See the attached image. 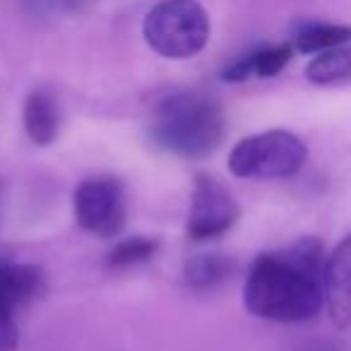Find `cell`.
Masks as SVG:
<instances>
[{
  "label": "cell",
  "instance_id": "16",
  "mask_svg": "<svg viewBox=\"0 0 351 351\" xmlns=\"http://www.w3.org/2000/svg\"><path fill=\"white\" fill-rule=\"evenodd\" d=\"M20 346V330L12 311L0 308V351H15Z\"/></svg>",
  "mask_w": 351,
  "mask_h": 351
},
{
  "label": "cell",
  "instance_id": "13",
  "mask_svg": "<svg viewBox=\"0 0 351 351\" xmlns=\"http://www.w3.org/2000/svg\"><path fill=\"white\" fill-rule=\"evenodd\" d=\"M234 269L229 255L221 253H202L186 263V282L195 289H210L224 282Z\"/></svg>",
  "mask_w": 351,
  "mask_h": 351
},
{
  "label": "cell",
  "instance_id": "11",
  "mask_svg": "<svg viewBox=\"0 0 351 351\" xmlns=\"http://www.w3.org/2000/svg\"><path fill=\"white\" fill-rule=\"evenodd\" d=\"M351 41V27L344 25H322V22H308L301 25L291 36L293 51L301 53H322V51L346 46Z\"/></svg>",
  "mask_w": 351,
  "mask_h": 351
},
{
  "label": "cell",
  "instance_id": "8",
  "mask_svg": "<svg viewBox=\"0 0 351 351\" xmlns=\"http://www.w3.org/2000/svg\"><path fill=\"white\" fill-rule=\"evenodd\" d=\"M44 291V272L34 265L0 263V308L15 311Z\"/></svg>",
  "mask_w": 351,
  "mask_h": 351
},
{
  "label": "cell",
  "instance_id": "6",
  "mask_svg": "<svg viewBox=\"0 0 351 351\" xmlns=\"http://www.w3.org/2000/svg\"><path fill=\"white\" fill-rule=\"evenodd\" d=\"M241 207L236 197L215 176L200 173L193 186L191 215H188V239L212 241L224 236L239 221Z\"/></svg>",
  "mask_w": 351,
  "mask_h": 351
},
{
  "label": "cell",
  "instance_id": "15",
  "mask_svg": "<svg viewBox=\"0 0 351 351\" xmlns=\"http://www.w3.org/2000/svg\"><path fill=\"white\" fill-rule=\"evenodd\" d=\"M32 15L60 17V15H84L99 0H22Z\"/></svg>",
  "mask_w": 351,
  "mask_h": 351
},
{
  "label": "cell",
  "instance_id": "9",
  "mask_svg": "<svg viewBox=\"0 0 351 351\" xmlns=\"http://www.w3.org/2000/svg\"><path fill=\"white\" fill-rule=\"evenodd\" d=\"M293 56L291 44H277V46H263L258 51H250L243 58L234 60L229 68L224 70L221 77L226 82H245L248 77L258 75V77H274L279 75Z\"/></svg>",
  "mask_w": 351,
  "mask_h": 351
},
{
  "label": "cell",
  "instance_id": "12",
  "mask_svg": "<svg viewBox=\"0 0 351 351\" xmlns=\"http://www.w3.org/2000/svg\"><path fill=\"white\" fill-rule=\"evenodd\" d=\"M306 77L320 87L351 82V49L337 46V49L317 53L306 68Z\"/></svg>",
  "mask_w": 351,
  "mask_h": 351
},
{
  "label": "cell",
  "instance_id": "10",
  "mask_svg": "<svg viewBox=\"0 0 351 351\" xmlns=\"http://www.w3.org/2000/svg\"><path fill=\"white\" fill-rule=\"evenodd\" d=\"M25 130L29 140L39 147H49L56 142L60 130V108L58 101L46 89H36L25 101Z\"/></svg>",
  "mask_w": 351,
  "mask_h": 351
},
{
  "label": "cell",
  "instance_id": "14",
  "mask_svg": "<svg viewBox=\"0 0 351 351\" xmlns=\"http://www.w3.org/2000/svg\"><path fill=\"white\" fill-rule=\"evenodd\" d=\"M156 248H159V243L154 239H147V236H132V239L118 241L108 253V265L111 267H132V265L149 263L156 255Z\"/></svg>",
  "mask_w": 351,
  "mask_h": 351
},
{
  "label": "cell",
  "instance_id": "17",
  "mask_svg": "<svg viewBox=\"0 0 351 351\" xmlns=\"http://www.w3.org/2000/svg\"><path fill=\"white\" fill-rule=\"evenodd\" d=\"M306 351H341V349H339V346H335V344H327V341H317V344L308 346Z\"/></svg>",
  "mask_w": 351,
  "mask_h": 351
},
{
  "label": "cell",
  "instance_id": "2",
  "mask_svg": "<svg viewBox=\"0 0 351 351\" xmlns=\"http://www.w3.org/2000/svg\"><path fill=\"white\" fill-rule=\"evenodd\" d=\"M224 111L215 99L197 92L171 94L156 106L152 140L161 149L183 159H202L224 137Z\"/></svg>",
  "mask_w": 351,
  "mask_h": 351
},
{
  "label": "cell",
  "instance_id": "5",
  "mask_svg": "<svg viewBox=\"0 0 351 351\" xmlns=\"http://www.w3.org/2000/svg\"><path fill=\"white\" fill-rule=\"evenodd\" d=\"M75 219L99 239H113L123 231L128 217L125 193L116 178L97 176L77 186L73 195Z\"/></svg>",
  "mask_w": 351,
  "mask_h": 351
},
{
  "label": "cell",
  "instance_id": "18",
  "mask_svg": "<svg viewBox=\"0 0 351 351\" xmlns=\"http://www.w3.org/2000/svg\"><path fill=\"white\" fill-rule=\"evenodd\" d=\"M0 207H3V186H0Z\"/></svg>",
  "mask_w": 351,
  "mask_h": 351
},
{
  "label": "cell",
  "instance_id": "1",
  "mask_svg": "<svg viewBox=\"0 0 351 351\" xmlns=\"http://www.w3.org/2000/svg\"><path fill=\"white\" fill-rule=\"evenodd\" d=\"M325 250L313 236L253 263L243 303L255 317L272 322H306L325 306Z\"/></svg>",
  "mask_w": 351,
  "mask_h": 351
},
{
  "label": "cell",
  "instance_id": "7",
  "mask_svg": "<svg viewBox=\"0 0 351 351\" xmlns=\"http://www.w3.org/2000/svg\"><path fill=\"white\" fill-rule=\"evenodd\" d=\"M325 306L339 330L351 325V234L339 241L325 260Z\"/></svg>",
  "mask_w": 351,
  "mask_h": 351
},
{
  "label": "cell",
  "instance_id": "3",
  "mask_svg": "<svg viewBox=\"0 0 351 351\" xmlns=\"http://www.w3.org/2000/svg\"><path fill=\"white\" fill-rule=\"evenodd\" d=\"M142 34L161 58L186 60L210 39V17L197 0H161L145 15Z\"/></svg>",
  "mask_w": 351,
  "mask_h": 351
},
{
  "label": "cell",
  "instance_id": "4",
  "mask_svg": "<svg viewBox=\"0 0 351 351\" xmlns=\"http://www.w3.org/2000/svg\"><path fill=\"white\" fill-rule=\"evenodd\" d=\"M303 140L287 130H267L241 140L229 154V169L239 178L274 181L296 176L306 164Z\"/></svg>",
  "mask_w": 351,
  "mask_h": 351
}]
</instances>
